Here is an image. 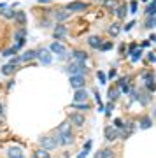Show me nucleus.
<instances>
[{"mask_svg": "<svg viewBox=\"0 0 156 158\" xmlns=\"http://www.w3.org/2000/svg\"><path fill=\"white\" fill-rule=\"evenodd\" d=\"M14 53H16V51L12 49V48H9V49H4V51H2V56H12Z\"/></svg>", "mask_w": 156, "mask_h": 158, "instance_id": "nucleus-34", "label": "nucleus"}, {"mask_svg": "<svg viewBox=\"0 0 156 158\" xmlns=\"http://www.w3.org/2000/svg\"><path fill=\"white\" fill-rule=\"evenodd\" d=\"M130 55H132V62H139V60H140V55H142V53H140V51H132Z\"/></svg>", "mask_w": 156, "mask_h": 158, "instance_id": "nucleus-33", "label": "nucleus"}, {"mask_svg": "<svg viewBox=\"0 0 156 158\" xmlns=\"http://www.w3.org/2000/svg\"><path fill=\"white\" fill-rule=\"evenodd\" d=\"M4 114V107H2V104H0V116Z\"/></svg>", "mask_w": 156, "mask_h": 158, "instance_id": "nucleus-42", "label": "nucleus"}, {"mask_svg": "<svg viewBox=\"0 0 156 158\" xmlns=\"http://www.w3.org/2000/svg\"><path fill=\"white\" fill-rule=\"evenodd\" d=\"M146 88H147V91H151V93H153V91L156 90L154 79H147V81H146Z\"/></svg>", "mask_w": 156, "mask_h": 158, "instance_id": "nucleus-27", "label": "nucleus"}, {"mask_svg": "<svg viewBox=\"0 0 156 158\" xmlns=\"http://www.w3.org/2000/svg\"><path fill=\"white\" fill-rule=\"evenodd\" d=\"M70 76H84V74L88 72V69H86V65L84 63H81V62H72L70 65H67V69H65Z\"/></svg>", "mask_w": 156, "mask_h": 158, "instance_id": "nucleus-3", "label": "nucleus"}, {"mask_svg": "<svg viewBox=\"0 0 156 158\" xmlns=\"http://www.w3.org/2000/svg\"><path fill=\"white\" fill-rule=\"evenodd\" d=\"M119 30H121V28H119V25H111V27H109V34H111V35H117V34H119Z\"/></svg>", "mask_w": 156, "mask_h": 158, "instance_id": "nucleus-30", "label": "nucleus"}, {"mask_svg": "<svg viewBox=\"0 0 156 158\" xmlns=\"http://www.w3.org/2000/svg\"><path fill=\"white\" fill-rule=\"evenodd\" d=\"M55 18H56V21H65V19H68V18H70V12L67 11V9H65V11H58L55 14Z\"/></svg>", "mask_w": 156, "mask_h": 158, "instance_id": "nucleus-19", "label": "nucleus"}, {"mask_svg": "<svg viewBox=\"0 0 156 158\" xmlns=\"http://www.w3.org/2000/svg\"><path fill=\"white\" fill-rule=\"evenodd\" d=\"M84 85H86V77L84 76H70V86L76 88V90H84Z\"/></svg>", "mask_w": 156, "mask_h": 158, "instance_id": "nucleus-5", "label": "nucleus"}, {"mask_svg": "<svg viewBox=\"0 0 156 158\" xmlns=\"http://www.w3.org/2000/svg\"><path fill=\"white\" fill-rule=\"evenodd\" d=\"M37 58H39L44 65H51V62H53L51 51L47 49V48H40V49H37Z\"/></svg>", "mask_w": 156, "mask_h": 158, "instance_id": "nucleus-4", "label": "nucleus"}, {"mask_svg": "<svg viewBox=\"0 0 156 158\" xmlns=\"http://www.w3.org/2000/svg\"><path fill=\"white\" fill-rule=\"evenodd\" d=\"M119 95H121V91L117 90V88H111L109 93H107V97H109V100H111V102L117 100V97H119Z\"/></svg>", "mask_w": 156, "mask_h": 158, "instance_id": "nucleus-23", "label": "nucleus"}, {"mask_svg": "<svg viewBox=\"0 0 156 158\" xmlns=\"http://www.w3.org/2000/svg\"><path fill=\"white\" fill-rule=\"evenodd\" d=\"M72 107H74V109H79V111H88V109H89V104H84V102H83V104H77V102H74Z\"/></svg>", "mask_w": 156, "mask_h": 158, "instance_id": "nucleus-26", "label": "nucleus"}, {"mask_svg": "<svg viewBox=\"0 0 156 158\" xmlns=\"http://www.w3.org/2000/svg\"><path fill=\"white\" fill-rule=\"evenodd\" d=\"M72 58H74V62H81V63H84L86 60H88V55L84 53V51H74L72 53Z\"/></svg>", "mask_w": 156, "mask_h": 158, "instance_id": "nucleus-15", "label": "nucleus"}, {"mask_svg": "<svg viewBox=\"0 0 156 158\" xmlns=\"http://www.w3.org/2000/svg\"><path fill=\"white\" fill-rule=\"evenodd\" d=\"M19 70V65H12V63H6L4 67H2V74L4 76H12L14 72Z\"/></svg>", "mask_w": 156, "mask_h": 158, "instance_id": "nucleus-13", "label": "nucleus"}, {"mask_svg": "<svg viewBox=\"0 0 156 158\" xmlns=\"http://www.w3.org/2000/svg\"><path fill=\"white\" fill-rule=\"evenodd\" d=\"M39 144H40V149H46V151H53V149L60 146L56 135H42L39 139Z\"/></svg>", "mask_w": 156, "mask_h": 158, "instance_id": "nucleus-2", "label": "nucleus"}, {"mask_svg": "<svg viewBox=\"0 0 156 158\" xmlns=\"http://www.w3.org/2000/svg\"><path fill=\"white\" fill-rule=\"evenodd\" d=\"M104 134H105V139H107L109 142H112V141H116V139H119V135H121V134H119V130L114 128V127H107Z\"/></svg>", "mask_w": 156, "mask_h": 158, "instance_id": "nucleus-8", "label": "nucleus"}, {"mask_svg": "<svg viewBox=\"0 0 156 158\" xmlns=\"http://www.w3.org/2000/svg\"><path fill=\"white\" fill-rule=\"evenodd\" d=\"M88 98V93L84 90H76V95H74V102H77V104H83L84 100Z\"/></svg>", "mask_w": 156, "mask_h": 158, "instance_id": "nucleus-16", "label": "nucleus"}, {"mask_svg": "<svg viewBox=\"0 0 156 158\" xmlns=\"http://www.w3.org/2000/svg\"><path fill=\"white\" fill-rule=\"evenodd\" d=\"M96 77L100 79V83H102V85H107V77H105V74L102 72V70H98V72H96Z\"/></svg>", "mask_w": 156, "mask_h": 158, "instance_id": "nucleus-32", "label": "nucleus"}, {"mask_svg": "<svg viewBox=\"0 0 156 158\" xmlns=\"http://www.w3.org/2000/svg\"><path fill=\"white\" fill-rule=\"evenodd\" d=\"M109 49H112V42H104L100 48V51H109Z\"/></svg>", "mask_w": 156, "mask_h": 158, "instance_id": "nucleus-35", "label": "nucleus"}, {"mask_svg": "<svg viewBox=\"0 0 156 158\" xmlns=\"http://www.w3.org/2000/svg\"><path fill=\"white\" fill-rule=\"evenodd\" d=\"M0 88H2V85H0Z\"/></svg>", "mask_w": 156, "mask_h": 158, "instance_id": "nucleus-43", "label": "nucleus"}, {"mask_svg": "<svg viewBox=\"0 0 156 158\" xmlns=\"http://www.w3.org/2000/svg\"><path fill=\"white\" fill-rule=\"evenodd\" d=\"M105 6H107V7H111V9H114V7L117 6V2H116V0H107Z\"/></svg>", "mask_w": 156, "mask_h": 158, "instance_id": "nucleus-37", "label": "nucleus"}, {"mask_svg": "<svg viewBox=\"0 0 156 158\" xmlns=\"http://www.w3.org/2000/svg\"><path fill=\"white\" fill-rule=\"evenodd\" d=\"M93 93H95V98H96V102H98V106L102 107V98H100V93H98V90L95 88V90H93Z\"/></svg>", "mask_w": 156, "mask_h": 158, "instance_id": "nucleus-36", "label": "nucleus"}, {"mask_svg": "<svg viewBox=\"0 0 156 158\" xmlns=\"http://www.w3.org/2000/svg\"><path fill=\"white\" fill-rule=\"evenodd\" d=\"M114 128H117V130H125V121H123V119H119V118H116L114 119Z\"/></svg>", "mask_w": 156, "mask_h": 158, "instance_id": "nucleus-29", "label": "nucleus"}, {"mask_svg": "<svg viewBox=\"0 0 156 158\" xmlns=\"http://www.w3.org/2000/svg\"><path fill=\"white\" fill-rule=\"evenodd\" d=\"M95 158H116V155H114V151L111 148H104V149H100L95 155Z\"/></svg>", "mask_w": 156, "mask_h": 158, "instance_id": "nucleus-14", "label": "nucleus"}, {"mask_svg": "<svg viewBox=\"0 0 156 158\" xmlns=\"http://www.w3.org/2000/svg\"><path fill=\"white\" fill-rule=\"evenodd\" d=\"M146 12H147V18H154L156 16V0H153V2H151Z\"/></svg>", "mask_w": 156, "mask_h": 158, "instance_id": "nucleus-24", "label": "nucleus"}, {"mask_svg": "<svg viewBox=\"0 0 156 158\" xmlns=\"http://www.w3.org/2000/svg\"><path fill=\"white\" fill-rule=\"evenodd\" d=\"M68 121H70L72 125H76V127H83L86 119H84L83 114H79V113H70V114H68Z\"/></svg>", "mask_w": 156, "mask_h": 158, "instance_id": "nucleus-9", "label": "nucleus"}, {"mask_svg": "<svg viewBox=\"0 0 156 158\" xmlns=\"http://www.w3.org/2000/svg\"><path fill=\"white\" fill-rule=\"evenodd\" d=\"M91 144H93V141H91V139L84 142V148H83V151H81V155H77V158H86V156H88L89 149H91Z\"/></svg>", "mask_w": 156, "mask_h": 158, "instance_id": "nucleus-18", "label": "nucleus"}, {"mask_svg": "<svg viewBox=\"0 0 156 158\" xmlns=\"http://www.w3.org/2000/svg\"><path fill=\"white\" fill-rule=\"evenodd\" d=\"M130 11L133 12V14L137 12V2H132V4H130Z\"/></svg>", "mask_w": 156, "mask_h": 158, "instance_id": "nucleus-38", "label": "nucleus"}, {"mask_svg": "<svg viewBox=\"0 0 156 158\" xmlns=\"http://www.w3.org/2000/svg\"><path fill=\"white\" fill-rule=\"evenodd\" d=\"M6 155H7V158H27L25 153H23V149L18 148V146H9Z\"/></svg>", "mask_w": 156, "mask_h": 158, "instance_id": "nucleus-6", "label": "nucleus"}, {"mask_svg": "<svg viewBox=\"0 0 156 158\" xmlns=\"http://www.w3.org/2000/svg\"><path fill=\"white\" fill-rule=\"evenodd\" d=\"M151 125H153V119L149 118V116H147V114H144V116H142V118H140V128H149Z\"/></svg>", "mask_w": 156, "mask_h": 158, "instance_id": "nucleus-21", "label": "nucleus"}, {"mask_svg": "<svg viewBox=\"0 0 156 158\" xmlns=\"http://www.w3.org/2000/svg\"><path fill=\"white\" fill-rule=\"evenodd\" d=\"M34 158H51V153L46 151V149H35Z\"/></svg>", "mask_w": 156, "mask_h": 158, "instance_id": "nucleus-22", "label": "nucleus"}, {"mask_svg": "<svg viewBox=\"0 0 156 158\" xmlns=\"http://www.w3.org/2000/svg\"><path fill=\"white\" fill-rule=\"evenodd\" d=\"M12 86H14V79H11V81L7 83V90H9V88H12Z\"/></svg>", "mask_w": 156, "mask_h": 158, "instance_id": "nucleus-40", "label": "nucleus"}, {"mask_svg": "<svg viewBox=\"0 0 156 158\" xmlns=\"http://www.w3.org/2000/svg\"><path fill=\"white\" fill-rule=\"evenodd\" d=\"M14 18H16V21L19 23V25L25 27V23H27V14H25V12H21V11L16 12V16H14Z\"/></svg>", "mask_w": 156, "mask_h": 158, "instance_id": "nucleus-25", "label": "nucleus"}, {"mask_svg": "<svg viewBox=\"0 0 156 158\" xmlns=\"http://www.w3.org/2000/svg\"><path fill=\"white\" fill-rule=\"evenodd\" d=\"M67 34H68V28L65 25H61V23L58 27H55V30H53V37H55V39H63Z\"/></svg>", "mask_w": 156, "mask_h": 158, "instance_id": "nucleus-10", "label": "nucleus"}, {"mask_svg": "<svg viewBox=\"0 0 156 158\" xmlns=\"http://www.w3.org/2000/svg\"><path fill=\"white\" fill-rule=\"evenodd\" d=\"M88 44L91 46V48H95V49H100L104 42H102V39H100V37H96V35H95V37H89Z\"/></svg>", "mask_w": 156, "mask_h": 158, "instance_id": "nucleus-17", "label": "nucleus"}, {"mask_svg": "<svg viewBox=\"0 0 156 158\" xmlns=\"http://www.w3.org/2000/svg\"><path fill=\"white\" fill-rule=\"evenodd\" d=\"M149 60H151V62H156V56H154V55H151V53H149Z\"/></svg>", "mask_w": 156, "mask_h": 158, "instance_id": "nucleus-41", "label": "nucleus"}, {"mask_svg": "<svg viewBox=\"0 0 156 158\" xmlns=\"http://www.w3.org/2000/svg\"><path fill=\"white\" fill-rule=\"evenodd\" d=\"M116 14H117V18H121V19H123V18L126 16V7H125V6L119 7V9L116 11Z\"/></svg>", "mask_w": 156, "mask_h": 158, "instance_id": "nucleus-31", "label": "nucleus"}, {"mask_svg": "<svg viewBox=\"0 0 156 158\" xmlns=\"http://www.w3.org/2000/svg\"><path fill=\"white\" fill-rule=\"evenodd\" d=\"M86 4H83V2H70L65 9L67 11H72V12H83V11H86Z\"/></svg>", "mask_w": 156, "mask_h": 158, "instance_id": "nucleus-11", "label": "nucleus"}, {"mask_svg": "<svg viewBox=\"0 0 156 158\" xmlns=\"http://www.w3.org/2000/svg\"><path fill=\"white\" fill-rule=\"evenodd\" d=\"M14 39L19 42V40H25L27 39V30H25V27H19V28L16 30V34H14Z\"/></svg>", "mask_w": 156, "mask_h": 158, "instance_id": "nucleus-20", "label": "nucleus"}, {"mask_svg": "<svg viewBox=\"0 0 156 158\" xmlns=\"http://www.w3.org/2000/svg\"><path fill=\"white\" fill-rule=\"evenodd\" d=\"M35 58H37V49H28V51H25L23 55H19V60H21L23 63L32 62V60H35Z\"/></svg>", "mask_w": 156, "mask_h": 158, "instance_id": "nucleus-12", "label": "nucleus"}, {"mask_svg": "<svg viewBox=\"0 0 156 158\" xmlns=\"http://www.w3.org/2000/svg\"><path fill=\"white\" fill-rule=\"evenodd\" d=\"M2 16H4V18H9V19H12V18L16 16V12L12 11V9H4V11H2Z\"/></svg>", "mask_w": 156, "mask_h": 158, "instance_id": "nucleus-28", "label": "nucleus"}, {"mask_svg": "<svg viewBox=\"0 0 156 158\" xmlns=\"http://www.w3.org/2000/svg\"><path fill=\"white\" fill-rule=\"evenodd\" d=\"M132 27H135V21H130L128 25H126V27H125V30H130V28H132Z\"/></svg>", "mask_w": 156, "mask_h": 158, "instance_id": "nucleus-39", "label": "nucleus"}, {"mask_svg": "<svg viewBox=\"0 0 156 158\" xmlns=\"http://www.w3.org/2000/svg\"><path fill=\"white\" fill-rule=\"evenodd\" d=\"M55 135L58 137L60 146H70V144H74V141H76L74 132H72V123H70V121L61 123L60 127L55 130Z\"/></svg>", "mask_w": 156, "mask_h": 158, "instance_id": "nucleus-1", "label": "nucleus"}, {"mask_svg": "<svg viewBox=\"0 0 156 158\" xmlns=\"http://www.w3.org/2000/svg\"><path fill=\"white\" fill-rule=\"evenodd\" d=\"M47 49H49L51 53H55V55H60V56L67 55V48H65L63 44H60L58 40H56V42H51V46L47 48Z\"/></svg>", "mask_w": 156, "mask_h": 158, "instance_id": "nucleus-7", "label": "nucleus"}]
</instances>
